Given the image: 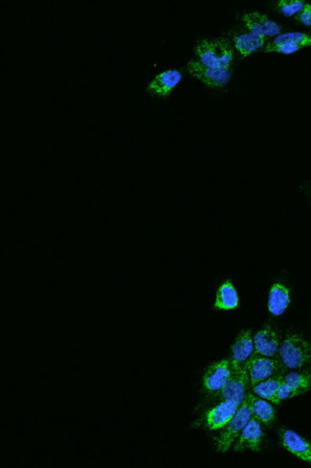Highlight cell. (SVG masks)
<instances>
[{"label": "cell", "instance_id": "obj_1", "mask_svg": "<svg viewBox=\"0 0 311 468\" xmlns=\"http://www.w3.org/2000/svg\"><path fill=\"white\" fill-rule=\"evenodd\" d=\"M195 54L204 66L229 69L235 58L234 47L225 38L198 41Z\"/></svg>", "mask_w": 311, "mask_h": 468}, {"label": "cell", "instance_id": "obj_2", "mask_svg": "<svg viewBox=\"0 0 311 468\" xmlns=\"http://www.w3.org/2000/svg\"><path fill=\"white\" fill-rule=\"evenodd\" d=\"M279 357L287 369L304 368L311 363V344L302 335L291 333L280 347Z\"/></svg>", "mask_w": 311, "mask_h": 468}, {"label": "cell", "instance_id": "obj_3", "mask_svg": "<svg viewBox=\"0 0 311 468\" xmlns=\"http://www.w3.org/2000/svg\"><path fill=\"white\" fill-rule=\"evenodd\" d=\"M243 366L248 372L251 388L262 381L277 374H285L287 371L280 359L265 357L255 353Z\"/></svg>", "mask_w": 311, "mask_h": 468}, {"label": "cell", "instance_id": "obj_4", "mask_svg": "<svg viewBox=\"0 0 311 468\" xmlns=\"http://www.w3.org/2000/svg\"><path fill=\"white\" fill-rule=\"evenodd\" d=\"M250 397L249 392L245 402L238 409L237 413L230 420L228 424L224 426L223 431L217 439V449L218 452L225 453L232 447V444L239 438L240 432L251 419Z\"/></svg>", "mask_w": 311, "mask_h": 468}, {"label": "cell", "instance_id": "obj_5", "mask_svg": "<svg viewBox=\"0 0 311 468\" xmlns=\"http://www.w3.org/2000/svg\"><path fill=\"white\" fill-rule=\"evenodd\" d=\"M187 69L192 76L198 78L201 82L213 89H221L228 85L232 77L230 69H214V67L204 66L198 61H189Z\"/></svg>", "mask_w": 311, "mask_h": 468}, {"label": "cell", "instance_id": "obj_6", "mask_svg": "<svg viewBox=\"0 0 311 468\" xmlns=\"http://www.w3.org/2000/svg\"><path fill=\"white\" fill-rule=\"evenodd\" d=\"M250 383H249V378L248 372H246L243 366L242 368L235 371L234 377L232 379L224 386L223 389L218 392H214L213 399L224 402V400H234L243 404L248 397L249 389H250Z\"/></svg>", "mask_w": 311, "mask_h": 468}, {"label": "cell", "instance_id": "obj_7", "mask_svg": "<svg viewBox=\"0 0 311 468\" xmlns=\"http://www.w3.org/2000/svg\"><path fill=\"white\" fill-rule=\"evenodd\" d=\"M234 374L235 369L230 359L213 364L204 374V391L209 394H214V392L220 391L232 379Z\"/></svg>", "mask_w": 311, "mask_h": 468}, {"label": "cell", "instance_id": "obj_8", "mask_svg": "<svg viewBox=\"0 0 311 468\" xmlns=\"http://www.w3.org/2000/svg\"><path fill=\"white\" fill-rule=\"evenodd\" d=\"M279 437L285 450L311 465V444L307 439L296 432L284 428L280 429Z\"/></svg>", "mask_w": 311, "mask_h": 468}, {"label": "cell", "instance_id": "obj_9", "mask_svg": "<svg viewBox=\"0 0 311 468\" xmlns=\"http://www.w3.org/2000/svg\"><path fill=\"white\" fill-rule=\"evenodd\" d=\"M262 439V425L259 420L252 417L245 427L240 432L239 438L237 439L236 444H235V451L243 452V451L251 450L259 452Z\"/></svg>", "mask_w": 311, "mask_h": 468}, {"label": "cell", "instance_id": "obj_10", "mask_svg": "<svg viewBox=\"0 0 311 468\" xmlns=\"http://www.w3.org/2000/svg\"><path fill=\"white\" fill-rule=\"evenodd\" d=\"M240 403L234 400H224L220 404L211 409L206 414L205 425L210 430H218L228 424L233 419L238 409L240 408Z\"/></svg>", "mask_w": 311, "mask_h": 468}, {"label": "cell", "instance_id": "obj_11", "mask_svg": "<svg viewBox=\"0 0 311 468\" xmlns=\"http://www.w3.org/2000/svg\"><path fill=\"white\" fill-rule=\"evenodd\" d=\"M243 24L250 32L259 34L263 37H275L281 33L282 28L272 21L266 15L258 12L246 13L243 16Z\"/></svg>", "mask_w": 311, "mask_h": 468}, {"label": "cell", "instance_id": "obj_12", "mask_svg": "<svg viewBox=\"0 0 311 468\" xmlns=\"http://www.w3.org/2000/svg\"><path fill=\"white\" fill-rule=\"evenodd\" d=\"M254 340L252 339L251 330H243L231 347L230 361L235 371L242 368L243 364L254 354Z\"/></svg>", "mask_w": 311, "mask_h": 468}, {"label": "cell", "instance_id": "obj_13", "mask_svg": "<svg viewBox=\"0 0 311 468\" xmlns=\"http://www.w3.org/2000/svg\"><path fill=\"white\" fill-rule=\"evenodd\" d=\"M255 354L274 357L280 349L278 334L270 327L259 330L254 337Z\"/></svg>", "mask_w": 311, "mask_h": 468}, {"label": "cell", "instance_id": "obj_14", "mask_svg": "<svg viewBox=\"0 0 311 468\" xmlns=\"http://www.w3.org/2000/svg\"><path fill=\"white\" fill-rule=\"evenodd\" d=\"M182 74L179 70L170 69L161 72L148 86V91L158 96H169L173 89L180 83Z\"/></svg>", "mask_w": 311, "mask_h": 468}, {"label": "cell", "instance_id": "obj_15", "mask_svg": "<svg viewBox=\"0 0 311 468\" xmlns=\"http://www.w3.org/2000/svg\"><path fill=\"white\" fill-rule=\"evenodd\" d=\"M267 41V38L259 34L250 32L237 33L233 35V43L242 57H248L252 53L262 49Z\"/></svg>", "mask_w": 311, "mask_h": 468}, {"label": "cell", "instance_id": "obj_16", "mask_svg": "<svg viewBox=\"0 0 311 468\" xmlns=\"http://www.w3.org/2000/svg\"><path fill=\"white\" fill-rule=\"evenodd\" d=\"M290 304V290L282 283L272 285L268 297V310L274 316H281Z\"/></svg>", "mask_w": 311, "mask_h": 468}, {"label": "cell", "instance_id": "obj_17", "mask_svg": "<svg viewBox=\"0 0 311 468\" xmlns=\"http://www.w3.org/2000/svg\"><path fill=\"white\" fill-rule=\"evenodd\" d=\"M239 294L235 289L231 280H226L218 288L217 298H215L214 309L215 310H235L239 307Z\"/></svg>", "mask_w": 311, "mask_h": 468}, {"label": "cell", "instance_id": "obj_18", "mask_svg": "<svg viewBox=\"0 0 311 468\" xmlns=\"http://www.w3.org/2000/svg\"><path fill=\"white\" fill-rule=\"evenodd\" d=\"M250 397V408L252 417L259 420L260 423L270 427L276 420L275 409L272 407L265 400L260 399V397H255L251 392H249Z\"/></svg>", "mask_w": 311, "mask_h": 468}, {"label": "cell", "instance_id": "obj_19", "mask_svg": "<svg viewBox=\"0 0 311 468\" xmlns=\"http://www.w3.org/2000/svg\"><path fill=\"white\" fill-rule=\"evenodd\" d=\"M282 380H284V374H277L275 377L258 383L252 388H253L254 394L259 395L262 399L275 403V404H280L281 402H279L277 394H278L280 384Z\"/></svg>", "mask_w": 311, "mask_h": 468}, {"label": "cell", "instance_id": "obj_20", "mask_svg": "<svg viewBox=\"0 0 311 468\" xmlns=\"http://www.w3.org/2000/svg\"><path fill=\"white\" fill-rule=\"evenodd\" d=\"M284 381L292 388L296 397L310 391L311 388V368L302 372H290Z\"/></svg>", "mask_w": 311, "mask_h": 468}, {"label": "cell", "instance_id": "obj_21", "mask_svg": "<svg viewBox=\"0 0 311 468\" xmlns=\"http://www.w3.org/2000/svg\"><path fill=\"white\" fill-rule=\"evenodd\" d=\"M290 43L297 44L302 47L311 46V37L307 34L293 32L285 33L282 35L277 36L275 40L270 43L271 44H282Z\"/></svg>", "mask_w": 311, "mask_h": 468}, {"label": "cell", "instance_id": "obj_22", "mask_svg": "<svg viewBox=\"0 0 311 468\" xmlns=\"http://www.w3.org/2000/svg\"><path fill=\"white\" fill-rule=\"evenodd\" d=\"M280 12L285 16H292L302 12L305 4L301 0H281L277 4Z\"/></svg>", "mask_w": 311, "mask_h": 468}, {"label": "cell", "instance_id": "obj_23", "mask_svg": "<svg viewBox=\"0 0 311 468\" xmlns=\"http://www.w3.org/2000/svg\"><path fill=\"white\" fill-rule=\"evenodd\" d=\"M302 49V46H297V44L285 43L282 44H268L267 46L265 47V52H278L282 53V54H292L299 51Z\"/></svg>", "mask_w": 311, "mask_h": 468}, {"label": "cell", "instance_id": "obj_24", "mask_svg": "<svg viewBox=\"0 0 311 468\" xmlns=\"http://www.w3.org/2000/svg\"><path fill=\"white\" fill-rule=\"evenodd\" d=\"M277 397H278L279 402H281L282 400L295 397L296 394L292 388H291L290 386H288L287 384L282 380V383L280 384L278 394H277Z\"/></svg>", "mask_w": 311, "mask_h": 468}, {"label": "cell", "instance_id": "obj_25", "mask_svg": "<svg viewBox=\"0 0 311 468\" xmlns=\"http://www.w3.org/2000/svg\"><path fill=\"white\" fill-rule=\"evenodd\" d=\"M296 19L301 22V24L311 27V4H305L302 12L296 16Z\"/></svg>", "mask_w": 311, "mask_h": 468}]
</instances>
